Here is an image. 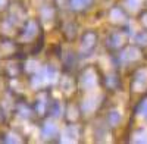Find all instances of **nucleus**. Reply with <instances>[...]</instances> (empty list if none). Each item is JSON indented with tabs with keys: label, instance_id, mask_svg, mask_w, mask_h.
<instances>
[{
	"label": "nucleus",
	"instance_id": "1",
	"mask_svg": "<svg viewBox=\"0 0 147 144\" xmlns=\"http://www.w3.org/2000/svg\"><path fill=\"white\" fill-rule=\"evenodd\" d=\"M147 85V71L146 69H140L136 74V79H134L132 88L136 91H143Z\"/></svg>",
	"mask_w": 147,
	"mask_h": 144
},
{
	"label": "nucleus",
	"instance_id": "23",
	"mask_svg": "<svg viewBox=\"0 0 147 144\" xmlns=\"http://www.w3.org/2000/svg\"><path fill=\"white\" fill-rule=\"evenodd\" d=\"M12 49H13V46H12V44H3V50L6 52V50H12Z\"/></svg>",
	"mask_w": 147,
	"mask_h": 144
},
{
	"label": "nucleus",
	"instance_id": "16",
	"mask_svg": "<svg viewBox=\"0 0 147 144\" xmlns=\"http://www.w3.org/2000/svg\"><path fill=\"white\" fill-rule=\"evenodd\" d=\"M137 143H147V131H138V133H136V135H134Z\"/></svg>",
	"mask_w": 147,
	"mask_h": 144
},
{
	"label": "nucleus",
	"instance_id": "15",
	"mask_svg": "<svg viewBox=\"0 0 147 144\" xmlns=\"http://www.w3.org/2000/svg\"><path fill=\"white\" fill-rule=\"evenodd\" d=\"M125 6L129 10H138V7L141 6V0H125Z\"/></svg>",
	"mask_w": 147,
	"mask_h": 144
},
{
	"label": "nucleus",
	"instance_id": "9",
	"mask_svg": "<svg viewBox=\"0 0 147 144\" xmlns=\"http://www.w3.org/2000/svg\"><path fill=\"white\" fill-rule=\"evenodd\" d=\"M56 133H57V127H56L55 124H52V122H47V124L43 127V135H44L46 138L55 135Z\"/></svg>",
	"mask_w": 147,
	"mask_h": 144
},
{
	"label": "nucleus",
	"instance_id": "8",
	"mask_svg": "<svg viewBox=\"0 0 147 144\" xmlns=\"http://www.w3.org/2000/svg\"><path fill=\"white\" fill-rule=\"evenodd\" d=\"M96 43V35L93 32H88V34H85V37L82 38V44H81V50L82 52H87L90 50L91 47L94 46Z\"/></svg>",
	"mask_w": 147,
	"mask_h": 144
},
{
	"label": "nucleus",
	"instance_id": "7",
	"mask_svg": "<svg viewBox=\"0 0 147 144\" xmlns=\"http://www.w3.org/2000/svg\"><path fill=\"white\" fill-rule=\"evenodd\" d=\"M140 57V50L136 49V47H127L122 53V59L124 61H136V59Z\"/></svg>",
	"mask_w": 147,
	"mask_h": 144
},
{
	"label": "nucleus",
	"instance_id": "2",
	"mask_svg": "<svg viewBox=\"0 0 147 144\" xmlns=\"http://www.w3.org/2000/svg\"><path fill=\"white\" fill-rule=\"evenodd\" d=\"M99 94H90L88 97H85L84 103H82V109L85 113H91L97 109V106H99Z\"/></svg>",
	"mask_w": 147,
	"mask_h": 144
},
{
	"label": "nucleus",
	"instance_id": "4",
	"mask_svg": "<svg viewBox=\"0 0 147 144\" xmlns=\"http://www.w3.org/2000/svg\"><path fill=\"white\" fill-rule=\"evenodd\" d=\"M37 31H38V25H37V22L35 21H30V22H27L25 28L22 30L21 35H22V38H25V40H31V38L35 37Z\"/></svg>",
	"mask_w": 147,
	"mask_h": 144
},
{
	"label": "nucleus",
	"instance_id": "6",
	"mask_svg": "<svg viewBox=\"0 0 147 144\" xmlns=\"http://www.w3.org/2000/svg\"><path fill=\"white\" fill-rule=\"evenodd\" d=\"M47 81H49L47 68H43V69H40V71L34 75V78H32V85H34V87H40V85H43V84H46Z\"/></svg>",
	"mask_w": 147,
	"mask_h": 144
},
{
	"label": "nucleus",
	"instance_id": "14",
	"mask_svg": "<svg viewBox=\"0 0 147 144\" xmlns=\"http://www.w3.org/2000/svg\"><path fill=\"white\" fill-rule=\"evenodd\" d=\"M41 18L44 21H49V19H52L53 18V9L50 6H44L41 7Z\"/></svg>",
	"mask_w": 147,
	"mask_h": 144
},
{
	"label": "nucleus",
	"instance_id": "5",
	"mask_svg": "<svg viewBox=\"0 0 147 144\" xmlns=\"http://www.w3.org/2000/svg\"><path fill=\"white\" fill-rule=\"evenodd\" d=\"M78 140V128L74 127V125H69L63 129V138L62 141L65 143H75Z\"/></svg>",
	"mask_w": 147,
	"mask_h": 144
},
{
	"label": "nucleus",
	"instance_id": "22",
	"mask_svg": "<svg viewBox=\"0 0 147 144\" xmlns=\"http://www.w3.org/2000/svg\"><path fill=\"white\" fill-rule=\"evenodd\" d=\"M60 115V106L59 103H55V116H59Z\"/></svg>",
	"mask_w": 147,
	"mask_h": 144
},
{
	"label": "nucleus",
	"instance_id": "13",
	"mask_svg": "<svg viewBox=\"0 0 147 144\" xmlns=\"http://www.w3.org/2000/svg\"><path fill=\"white\" fill-rule=\"evenodd\" d=\"M122 43H124V35L121 34H112V37H110V44L113 47H119Z\"/></svg>",
	"mask_w": 147,
	"mask_h": 144
},
{
	"label": "nucleus",
	"instance_id": "3",
	"mask_svg": "<svg viewBox=\"0 0 147 144\" xmlns=\"http://www.w3.org/2000/svg\"><path fill=\"white\" fill-rule=\"evenodd\" d=\"M81 82H82V85L85 88H94L96 87V84H97V77H96V72L93 69H88V71H85L84 72V75L81 78Z\"/></svg>",
	"mask_w": 147,
	"mask_h": 144
},
{
	"label": "nucleus",
	"instance_id": "10",
	"mask_svg": "<svg viewBox=\"0 0 147 144\" xmlns=\"http://www.w3.org/2000/svg\"><path fill=\"white\" fill-rule=\"evenodd\" d=\"M91 3V0H71V5L75 10H81L84 7H87Z\"/></svg>",
	"mask_w": 147,
	"mask_h": 144
},
{
	"label": "nucleus",
	"instance_id": "11",
	"mask_svg": "<svg viewBox=\"0 0 147 144\" xmlns=\"http://www.w3.org/2000/svg\"><path fill=\"white\" fill-rule=\"evenodd\" d=\"M121 118H122V115H121V112L118 110V109H115V110H112L110 112V115H109V122H110V125H118L119 124V121H121Z\"/></svg>",
	"mask_w": 147,
	"mask_h": 144
},
{
	"label": "nucleus",
	"instance_id": "21",
	"mask_svg": "<svg viewBox=\"0 0 147 144\" xmlns=\"http://www.w3.org/2000/svg\"><path fill=\"white\" fill-rule=\"evenodd\" d=\"M44 107H46V100H40L38 102V112H44Z\"/></svg>",
	"mask_w": 147,
	"mask_h": 144
},
{
	"label": "nucleus",
	"instance_id": "20",
	"mask_svg": "<svg viewBox=\"0 0 147 144\" xmlns=\"http://www.w3.org/2000/svg\"><path fill=\"white\" fill-rule=\"evenodd\" d=\"M140 113L144 115V116H147V100L141 104V107H140Z\"/></svg>",
	"mask_w": 147,
	"mask_h": 144
},
{
	"label": "nucleus",
	"instance_id": "17",
	"mask_svg": "<svg viewBox=\"0 0 147 144\" xmlns=\"http://www.w3.org/2000/svg\"><path fill=\"white\" fill-rule=\"evenodd\" d=\"M62 87H63V91L71 93V91L74 90V82H72L69 78H65V79H63V82H62Z\"/></svg>",
	"mask_w": 147,
	"mask_h": 144
},
{
	"label": "nucleus",
	"instance_id": "18",
	"mask_svg": "<svg viewBox=\"0 0 147 144\" xmlns=\"http://www.w3.org/2000/svg\"><path fill=\"white\" fill-rule=\"evenodd\" d=\"M136 41L143 44V46H147V32H140L136 35Z\"/></svg>",
	"mask_w": 147,
	"mask_h": 144
},
{
	"label": "nucleus",
	"instance_id": "19",
	"mask_svg": "<svg viewBox=\"0 0 147 144\" xmlns=\"http://www.w3.org/2000/svg\"><path fill=\"white\" fill-rule=\"evenodd\" d=\"M68 112H69V115H68V118H69V119H75V118L78 116V113H75V107H74V106H71V107H69Z\"/></svg>",
	"mask_w": 147,
	"mask_h": 144
},
{
	"label": "nucleus",
	"instance_id": "12",
	"mask_svg": "<svg viewBox=\"0 0 147 144\" xmlns=\"http://www.w3.org/2000/svg\"><path fill=\"white\" fill-rule=\"evenodd\" d=\"M110 19L113 22H122L125 19V16L121 12V9H112V12H110Z\"/></svg>",
	"mask_w": 147,
	"mask_h": 144
},
{
	"label": "nucleus",
	"instance_id": "25",
	"mask_svg": "<svg viewBox=\"0 0 147 144\" xmlns=\"http://www.w3.org/2000/svg\"><path fill=\"white\" fill-rule=\"evenodd\" d=\"M143 24H144V25L147 27V13H146V15L143 16Z\"/></svg>",
	"mask_w": 147,
	"mask_h": 144
},
{
	"label": "nucleus",
	"instance_id": "24",
	"mask_svg": "<svg viewBox=\"0 0 147 144\" xmlns=\"http://www.w3.org/2000/svg\"><path fill=\"white\" fill-rule=\"evenodd\" d=\"M6 7V0H0V9H5Z\"/></svg>",
	"mask_w": 147,
	"mask_h": 144
}]
</instances>
